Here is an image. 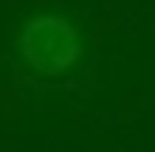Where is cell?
<instances>
[{"mask_svg": "<svg viewBox=\"0 0 155 152\" xmlns=\"http://www.w3.org/2000/svg\"><path fill=\"white\" fill-rule=\"evenodd\" d=\"M76 50H80L76 30H72V23L61 19V15H38V19H30L27 30H23V57H27L38 72H49V76L64 72L76 61Z\"/></svg>", "mask_w": 155, "mask_h": 152, "instance_id": "obj_1", "label": "cell"}]
</instances>
